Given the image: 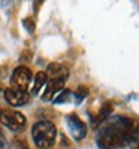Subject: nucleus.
Listing matches in <instances>:
<instances>
[{
    "label": "nucleus",
    "instance_id": "9d476101",
    "mask_svg": "<svg viewBox=\"0 0 139 149\" xmlns=\"http://www.w3.org/2000/svg\"><path fill=\"white\" fill-rule=\"evenodd\" d=\"M111 112H112V104L111 103L103 104V107L100 109V112H99V115L94 118V125H97V124H100V122H103L105 119H108V116L111 115Z\"/></svg>",
    "mask_w": 139,
    "mask_h": 149
},
{
    "label": "nucleus",
    "instance_id": "f03ea898",
    "mask_svg": "<svg viewBox=\"0 0 139 149\" xmlns=\"http://www.w3.org/2000/svg\"><path fill=\"white\" fill-rule=\"evenodd\" d=\"M33 142L39 149L51 148L57 137V128L51 121H37L32 128Z\"/></svg>",
    "mask_w": 139,
    "mask_h": 149
},
{
    "label": "nucleus",
    "instance_id": "1a4fd4ad",
    "mask_svg": "<svg viewBox=\"0 0 139 149\" xmlns=\"http://www.w3.org/2000/svg\"><path fill=\"white\" fill-rule=\"evenodd\" d=\"M48 81V76H46V73L45 72H39V73H36V76H34V85H33V90H32V94L36 95L37 93L41 91V88L46 84Z\"/></svg>",
    "mask_w": 139,
    "mask_h": 149
},
{
    "label": "nucleus",
    "instance_id": "f3484780",
    "mask_svg": "<svg viewBox=\"0 0 139 149\" xmlns=\"http://www.w3.org/2000/svg\"><path fill=\"white\" fill-rule=\"evenodd\" d=\"M30 58H32V52L30 51H24L22 55H21V58H20V61H21V63H24V61H29Z\"/></svg>",
    "mask_w": 139,
    "mask_h": 149
},
{
    "label": "nucleus",
    "instance_id": "6e6552de",
    "mask_svg": "<svg viewBox=\"0 0 139 149\" xmlns=\"http://www.w3.org/2000/svg\"><path fill=\"white\" fill-rule=\"evenodd\" d=\"M45 73H46L48 79H67L69 78L67 67L63 64H58V63H51Z\"/></svg>",
    "mask_w": 139,
    "mask_h": 149
},
{
    "label": "nucleus",
    "instance_id": "7ed1b4c3",
    "mask_svg": "<svg viewBox=\"0 0 139 149\" xmlns=\"http://www.w3.org/2000/svg\"><path fill=\"white\" fill-rule=\"evenodd\" d=\"M0 124H3L5 127L15 133H21L27 125V119L21 112L12 109H0Z\"/></svg>",
    "mask_w": 139,
    "mask_h": 149
},
{
    "label": "nucleus",
    "instance_id": "ddd939ff",
    "mask_svg": "<svg viewBox=\"0 0 139 149\" xmlns=\"http://www.w3.org/2000/svg\"><path fill=\"white\" fill-rule=\"evenodd\" d=\"M22 26L26 27V30L29 31V33H33L34 31V27H36V24H34V19L33 18H24L22 19Z\"/></svg>",
    "mask_w": 139,
    "mask_h": 149
},
{
    "label": "nucleus",
    "instance_id": "20e7f679",
    "mask_svg": "<svg viewBox=\"0 0 139 149\" xmlns=\"http://www.w3.org/2000/svg\"><path fill=\"white\" fill-rule=\"evenodd\" d=\"M30 81H32L30 69L26 67V66H20L14 70V73H12V76H11V86L12 88L27 91L29 85H30Z\"/></svg>",
    "mask_w": 139,
    "mask_h": 149
},
{
    "label": "nucleus",
    "instance_id": "39448f33",
    "mask_svg": "<svg viewBox=\"0 0 139 149\" xmlns=\"http://www.w3.org/2000/svg\"><path fill=\"white\" fill-rule=\"evenodd\" d=\"M29 98H30V94L27 91H22V90H18V88H9L5 90V100L11 104V106H24L26 103H29Z\"/></svg>",
    "mask_w": 139,
    "mask_h": 149
},
{
    "label": "nucleus",
    "instance_id": "4468645a",
    "mask_svg": "<svg viewBox=\"0 0 139 149\" xmlns=\"http://www.w3.org/2000/svg\"><path fill=\"white\" fill-rule=\"evenodd\" d=\"M69 97H70V91H69V90H65V91H63V93L55 98V100H54V103H55V104H61V103L67 102Z\"/></svg>",
    "mask_w": 139,
    "mask_h": 149
},
{
    "label": "nucleus",
    "instance_id": "dca6fc26",
    "mask_svg": "<svg viewBox=\"0 0 139 149\" xmlns=\"http://www.w3.org/2000/svg\"><path fill=\"white\" fill-rule=\"evenodd\" d=\"M0 149H11L6 139H5V136H3V133H0Z\"/></svg>",
    "mask_w": 139,
    "mask_h": 149
},
{
    "label": "nucleus",
    "instance_id": "423d86ee",
    "mask_svg": "<svg viewBox=\"0 0 139 149\" xmlns=\"http://www.w3.org/2000/svg\"><path fill=\"white\" fill-rule=\"evenodd\" d=\"M66 122H67V127H69V131L72 134V137L75 140H81V139L85 137L87 127H85V124L79 119V116H77L75 113H70V115H67Z\"/></svg>",
    "mask_w": 139,
    "mask_h": 149
},
{
    "label": "nucleus",
    "instance_id": "f8f14e48",
    "mask_svg": "<svg viewBox=\"0 0 139 149\" xmlns=\"http://www.w3.org/2000/svg\"><path fill=\"white\" fill-rule=\"evenodd\" d=\"M87 94H88V88H87V86H84V85L78 86V90L75 91V97H77V102H78V103H81Z\"/></svg>",
    "mask_w": 139,
    "mask_h": 149
},
{
    "label": "nucleus",
    "instance_id": "9b49d317",
    "mask_svg": "<svg viewBox=\"0 0 139 149\" xmlns=\"http://www.w3.org/2000/svg\"><path fill=\"white\" fill-rule=\"evenodd\" d=\"M127 145L130 146V149H139V128H133L129 139H127Z\"/></svg>",
    "mask_w": 139,
    "mask_h": 149
},
{
    "label": "nucleus",
    "instance_id": "0eeeda50",
    "mask_svg": "<svg viewBox=\"0 0 139 149\" xmlns=\"http://www.w3.org/2000/svg\"><path fill=\"white\" fill-rule=\"evenodd\" d=\"M65 82H66V79H48L46 81V86H45V91L42 94V100L44 102H49L55 95V93L63 90Z\"/></svg>",
    "mask_w": 139,
    "mask_h": 149
},
{
    "label": "nucleus",
    "instance_id": "2eb2a0df",
    "mask_svg": "<svg viewBox=\"0 0 139 149\" xmlns=\"http://www.w3.org/2000/svg\"><path fill=\"white\" fill-rule=\"evenodd\" d=\"M14 145H15V148L17 149H29V146H27V143L24 142L22 139H15V142H14Z\"/></svg>",
    "mask_w": 139,
    "mask_h": 149
},
{
    "label": "nucleus",
    "instance_id": "f257e3e1",
    "mask_svg": "<svg viewBox=\"0 0 139 149\" xmlns=\"http://www.w3.org/2000/svg\"><path fill=\"white\" fill-rule=\"evenodd\" d=\"M133 130V121L126 116H115L114 119H105V125L97 136V145L100 149H117L127 143V139Z\"/></svg>",
    "mask_w": 139,
    "mask_h": 149
},
{
    "label": "nucleus",
    "instance_id": "a211bd4d",
    "mask_svg": "<svg viewBox=\"0 0 139 149\" xmlns=\"http://www.w3.org/2000/svg\"><path fill=\"white\" fill-rule=\"evenodd\" d=\"M42 2H44V0H34V12L39 10V8H41Z\"/></svg>",
    "mask_w": 139,
    "mask_h": 149
}]
</instances>
